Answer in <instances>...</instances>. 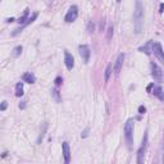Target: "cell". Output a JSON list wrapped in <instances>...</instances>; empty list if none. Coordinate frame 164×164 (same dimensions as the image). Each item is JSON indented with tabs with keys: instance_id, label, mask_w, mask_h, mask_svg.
Wrapping results in <instances>:
<instances>
[{
	"instance_id": "4fadbf2b",
	"label": "cell",
	"mask_w": 164,
	"mask_h": 164,
	"mask_svg": "<svg viewBox=\"0 0 164 164\" xmlns=\"http://www.w3.org/2000/svg\"><path fill=\"white\" fill-rule=\"evenodd\" d=\"M22 80H23V82H27V83H35L36 82V77H35V74L31 73V72H26L22 76Z\"/></svg>"
},
{
	"instance_id": "f1b7e54d",
	"label": "cell",
	"mask_w": 164,
	"mask_h": 164,
	"mask_svg": "<svg viewBox=\"0 0 164 164\" xmlns=\"http://www.w3.org/2000/svg\"><path fill=\"white\" fill-rule=\"evenodd\" d=\"M5 21H7L8 23H10V22H14V18H7Z\"/></svg>"
},
{
	"instance_id": "83f0119b",
	"label": "cell",
	"mask_w": 164,
	"mask_h": 164,
	"mask_svg": "<svg viewBox=\"0 0 164 164\" xmlns=\"http://www.w3.org/2000/svg\"><path fill=\"white\" fill-rule=\"evenodd\" d=\"M26 105H27V104H26V101H22V103L19 104V109H25Z\"/></svg>"
},
{
	"instance_id": "ba28073f",
	"label": "cell",
	"mask_w": 164,
	"mask_h": 164,
	"mask_svg": "<svg viewBox=\"0 0 164 164\" xmlns=\"http://www.w3.org/2000/svg\"><path fill=\"white\" fill-rule=\"evenodd\" d=\"M153 53L156 55V58L159 59L160 62H164V51L160 43H155L153 44Z\"/></svg>"
},
{
	"instance_id": "8992f818",
	"label": "cell",
	"mask_w": 164,
	"mask_h": 164,
	"mask_svg": "<svg viewBox=\"0 0 164 164\" xmlns=\"http://www.w3.org/2000/svg\"><path fill=\"white\" fill-rule=\"evenodd\" d=\"M151 76H153L154 80H156L159 82L163 80V69L154 62L151 63Z\"/></svg>"
},
{
	"instance_id": "4316f807",
	"label": "cell",
	"mask_w": 164,
	"mask_h": 164,
	"mask_svg": "<svg viewBox=\"0 0 164 164\" xmlns=\"http://www.w3.org/2000/svg\"><path fill=\"white\" fill-rule=\"evenodd\" d=\"M104 28H105V19L103 18V19L100 21V31L103 32V31H104Z\"/></svg>"
},
{
	"instance_id": "3957f363",
	"label": "cell",
	"mask_w": 164,
	"mask_h": 164,
	"mask_svg": "<svg viewBox=\"0 0 164 164\" xmlns=\"http://www.w3.org/2000/svg\"><path fill=\"white\" fill-rule=\"evenodd\" d=\"M146 148H148V132H145L144 140H142V144H141V146H140L139 151H137V163H139V164L144 163V156H145Z\"/></svg>"
},
{
	"instance_id": "30bf717a",
	"label": "cell",
	"mask_w": 164,
	"mask_h": 164,
	"mask_svg": "<svg viewBox=\"0 0 164 164\" xmlns=\"http://www.w3.org/2000/svg\"><path fill=\"white\" fill-rule=\"evenodd\" d=\"M62 149H63V156H64V162L69 163L71 162V150H69V144L67 141H64L62 144Z\"/></svg>"
},
{
	"instance_id": "44dd1931",
	"label": "cell",
	"mask_w": 164,
	"mask_h": 164,
	"mask_svg": "<svg viewBox=\"0 0 164 164\" xmlns=\"http://www.w3.org/2000/svg\"><path fill=\"white\" fill-rule=\"evenodd\" d=\"M94 31H95V23L92 22V21H89V23H87V32H89V34H94Z\"/></svg>"
},
{
	"instance_id": "d6986e66",
	"label": "cell",
	"mask_w": 164,
	"mask_h": 164,
	"mask_svg": "<svg viewBox=\"0 0 164 164\" xmlns=\"http://www.w3.org/2000/svg\"><path fill=\"white\" fill-rule=\"evenodd\" d=\"M23 95V82H18L16 85V96L21 97Z\"/></svg>"
},
{
	"instance_id": "f546056e",
	"label": "cell",
	"mask_w": 164,
	"mask_h": 164,
	"mask_svg": "<svg viewBox=\"0 0 164 164\" xmlns=\"http://www.w3.org/2000/svg\"><path fill=\"white\" fill-rule=\"evenodd\" d=\"M163 4H160V7H159V13H163Z\"/></svg>"
},
{
	"instance_id": "8fae6325",
	"label": "cell",
	"mask_w": 164,
	"mask_h": 164,
	"mask_svg": "<svg viewBox=\"0 0 164 164\" xmlns=\"http://www.w3.org/2000/svg\"><path fill=\"white\" fill-rule=\"evenodd\" d=\"M123 62H124V54L123 53H121V54L118 55L117 60H115V64H114V73H119L121 72V68L122 65H123Z\"/></svg>"
},
{
	"instance_id": "2e32d148",
	"label": "cell",
	"mask_w": 164,
	"mask_h": 164,
	"mask_svg": "<svg viewBox=\"0 0 164 164\" xmlns=\"http://www.w3.org/2000/svg\"><path fill=\"white\" fill-rule=\"evenodd\" d=\"M51 96H53V99L55 100V103H60L62 101V96H60V92L58 91V89H51Z\"/></svg>"
},
{
	"instance_id": "603a6c76",
	"label": "cell",
	"mask_w": 164,
	"mask_h": 164,
	"mask_svg": "<svg viewBox=\"0 0 164 164\" xmlns=\"http://www.w3.org/2000/svg\"><path fill=\"white\" fill-rule=\"evenodd\" d=\"M54 83H55V86H56V87H59V86H60L62 83H63V78H62L60 76H58V77H56V78H55Z\"/></svg>"
},
{
	"instance_id": "e0dca14e",
	"label": "cell",
	"mask_w": 164,
	"mask_h": 164,
	"mask_svg": "<svg viewBox=\"0 0 164 164\" xmlns=\"http://www.w3.org/2000/svg\"><path fill=\"white\" fill-rule=\"evenodd\" d=\"M113 73V64H108L106 65V69H105V73H104V78H105V82L109 81L110 76Z\"/></svg>"
},
{
	"instance_id": "6da1fadb",
	"label": "cell",
	"mask_w": 164,
	"mask_h": 164,
	"mask_svg": "<svg viewBox=\"0 0 164 164\" xmlns=\"http://www.w3.org/2000/svg\"><path fill=\"white\" fill-rule=\"evenodd\" d=\"M133 26H135V32L137 35L141 34L142 26H144V7H142L141 1L137 0L135 12H133Z\"/></svg>"
},
{
	"instance_id": "5b68a950",
	"label": "cell",
	"mask_w": 164,
	"mask_h": 164,
	"mask_svg": "<svg viewBox=\"0 0 164 164\" xmlns=\"http://www.w3.org/2000/svg\"><path fill=\"white\" fill-rule=\"evenodd\" d=\"M78 51H80V55H81L82 60L85 64H87L90 62V56H91V51H90V47L87 45H80L78 46Z\"/></svg>"
},
{
	"instance_id": "7a4b0ae2",
	"label": "cell",
	"mask_w": 164,
	"mask_h": 164,
	"mask_svg": "<svg viewBox=\"0 0 164 164\" xmlns=\"http://www.w3.org/2000/svg\"><path fill=\"white\" fill-rule=\"evenodd\" d=\"M133 127H135V121L132 118L128 119L124 124V137H126L128 148H131L133 142Z\"/></svg>"
},
{
	"instance_id": "484cf974",
	"label": "cell",
	"mask_w": 164,
	"mask_h": 164,
	"mask_svg": "<svg viewBox=\"0 0 164 164\" xmlns=\"http://www.w3.org/2000/svg\"><path fill=\"white\" fill-rule=\"evenodd\" d=\"M89 131H90L89 128H85V130H83V132L81 133V137H82V139H86V137L89 136Z\"/></svg>"
},
{
	"instance_id": "9a60e30c",
	"label": "cell",
	"mask_w": 164,
	"mask_h": 164,
	"mask_svg": "<svg viewBox=\"0 0 164 164\" xmlns=\"http://www.w3.org/2000/svg\"><path fill=\"white\" fill-rule=\"evenodd\" d=\"M46 130H47V123L45 122V123H43V128H41V131H40V135H38L37 137V144H41L43 142V140H44V137H45V133H46Z\"/></svg>"
},
{
	"instance_id": "277c9868",
	"label": "cell",
	"mask_w": 164,
	"mask_h": 164,
	"mask_svg": "<svg viewBox=\"0 0 164 164\" xmlns=\"http://www.w3.org/2000/svg\"><path fill=\"white\" fill-rule=\"evenodd\" d=\"M77 17H78V8H77V5H72V7L68 9L67 14H65L64 21L67 23H71V22H74V21L77 19Z\"/></svg>"
},
{
	"instance_id": "ffe728a7",
	"label": "cell",
	"mask_w": 164,
	"mask_h": 164,
	"mask_svg": "<svg viewBox=\"0 0 164 164\" xmlns=\"http://www.w3.org/2000/svg\"><path fill=\"white\" fill-rule=\"evenodd\" d=\"M22 50H23V47L21 46V45H19V46H16V47L13 49V53H12V55H13L14 58H17V56H19V55H21Z\"/></svg>"
},
{
	"instance_id": "4dcf8cb0",
	"label": "cell",
	"mask_w": 164,
	"mask_h": 164,
	"mask_svg": "<svg viewBox=\"0 0 164 164\" xmlns=\"http://www.w3.org/2000/svg\"><path fill=\"white\" fill-rule=\"evenodd\" d=\"M117 1H118V3H119V1H122V0H117Z\"/></svg>"
},
{
	"instance_id": "d4e9b609",
	"label": "cell",
	"mask_w": 164,
	"mask_h": 164,
	"mask_svg": "<svg viewBox=\"0 0 164 164\" xmlns=\"http://www.w3.org/2000/svg\"><path fill=\"white\" fill-rule=\"evenodd\" d=\"M145 113H146V108H145V106L144 105H140L139 106V114H145Z\"/></svg>"
},
{
	"instance_id": "7402d4cb",
	"label": "cell",
	"mask_w": 164,
	"mask_h": 164,
	"mask_svg": "<svg viewBox=\"0 0 164 164\" xmlns=\"http://www.w3.org/2000/svg\"><path fill=\"white\" fill-rule=\"evenodd\" d=\"M113 32H114V28H113V26H109V27H108V32H106V38H108V40H112Z\"/></svg>"
},
{
	"instance_id": "5bb4252c",
	"label": "cell",
	"mask_w": 164,
	"mask_h": 164,
	"mask_svg": "<svg viewBox=\"0 0 164 164\" xmlns=\"http://www.w3.org/2000/svg\"><path fill=\"white\" fill-rule=\"evenodd\" d=\"M153 94L155 96H158V99L159 100H164V96H163V90L160 86H153Z\"/></svg>"
},
{
	"instance_id": "ac0fdd59",
	"label": "cell",
	"mask_w": 164,
	"mask_h": 164,
	"mask_svg": "<svg viewBox=\"0 0 164 164\" xmlns=\"http://www.w3.org/2000/svg\"><path fill=\"white\" fill-rule=\"evenodd\" d=\"M28 16H30V9L27 8V9H25V13H23V16L21 17V18H19L18 21H17V22H18L19 25H22V26H23V25L26 23V21L28 19Z\"/></svg>"
},
{
	"instance_id": "7c38bea8",
	"label": "cell",
	"mask_w": 164,
	"mask_h": 164,
	"mask_svg": "<svg viewBox=\"0 0 164 164\" xmlns=\"http://www.w3.org/2000/svg\"><path fill=\"white\" fill-rule=\"evenodd\" d=\"M153 40H150V41H148V43L145 44L144 46H141L140 47V51H142V53H145V54H148V55H150L151 53H153Z\"/></svg>"
},
{
	"instance_id": "cb8c5ba5",
	"label": "cell",
	"mask_w": 164,
	"mask_h": 164,
	"mask_svg": "<svg viewBox=\"0 0 164 164\" xmlns=\"http://www.w3.org/2000/svg\"><path fill=\"white\" fill-rule=\"evenodd\" d=\"M7 108H8V103H7V101H3V103L0 104V110H1V112H4Z\"/></svg>"
},
{
	"instance_id": "9c48e42d",
	"label": "cell",
	"mask_w": 164,
	"mask_h": 164,
	"mask_svg": "<svg viewBox=\"0 0 164 164\" xmlns=\"http://www.w3.org/2000/svg\"><path fill=\"white\" fill-rule=\"evenodd\" d=\"M64 63H65V67H67L68 71H72L73 69V67H74V59H73L72 54H71L69 51H67V50L64 51Z\"/></svg>"
},
{
	"instance_id": "52a82bcc",
	"label": "cell",
	"mask_w": 164,
	"mask_h": 164,
	"mask_svg": "<svg viewBox=\"0 0 164 164\" xmlns=\"http://www.w3.org/2000/svg\"><path fill=\"white\" fill-rule=\"evenodd\" d=\"M37 16H38V13H34V14H32L31 17H28V19L26 21V23H25V25H23V26H21V27H18V28H16V30H14L13 32H12V36L14 37V36H17V35H18V34H21V32H22V30H23V28H25V27H27V26L30 25V23H32V22H34L35 19L37 18Z\"/></svg>"
},
{
	"instance_id": "1f68e13d",
	"label": "cell",
	"mask_w": 164,
	"mask_h": 164,
	"mask_svg": "<svg viewBox=\"0 0 164 164\" xmlns=\"http://www.w3.org/2000/svg\"><path fill=\"white\" fill-rule=\"evenodd\" d=\"M0 1H1V0H0Z\"/></svg>"
}]
</instances>
